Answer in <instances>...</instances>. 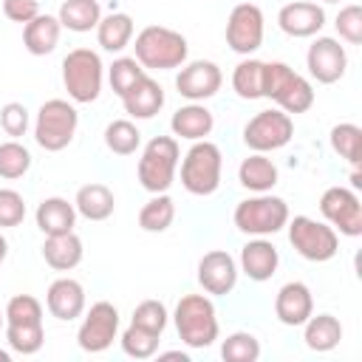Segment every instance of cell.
Here are the masks:
<instances>
[{
	"label": "cell",
	"instance_id": "cell-35",
	"mask_svg": "<svg viewBox=\"0 0 362 362\" xmlns=\"http://www.w3.org/2000/svg\"><path fill=\"white\" fill-rule=\"evenodd\" d=\"M141 144V133L130 119H113L105 127V147L116 156H133Z\"/></svg>",
	"mask_w": 362,
	"mask_h": 362
},
{
	"label": "cell",
	"instance_id": "cell-4",
	"mask_svg": "<svg viewBox=\"0 0 362 362\" xmlns=\"http://www.w3.org/2000/svg\"><path fill=\"white\" fill-rule=\"evenodd\" d=\"M288 204L272 192H255L252 198H243L232 212L235 226L252 238H269L280 232L288 223Z\"/></svg>",
	"mask_w": 362,
	"mask_h": 362
},
{
	"label": "cell",
	"instance_id": "cell-44",
	"mask_svg": "<svg viewBox=\"0 0 362 362\" xmlns=\"http://www.w3.org/2000/svg\"><path fill=\"white\" fill-rule=\"evenodd\" d=\"M28 122H31V116H28V107L23 102H6L0 107V127L6 130V136H11V139L25 136Z\"/></svg>",
	"mask_w": 362,
	"mask_h": 362
},
{
	"label": "cell",
	"instance_id": "cell-47",
	"mask_svg": "<svg viewBox=\"0 0 362 362\" xmlns=\"http://www.w3.org/2000/svg\"><path fill=\"white\" fill-rule=\"evenodd\" d=\"M351 184H354V189H359V187H362V173H359V167H354V170H351Z\"/></svg>",
	"mask_w": 362,
	"mask_h": 362
},
{
	"label": "cell",
	"instance_id": "cell-29",
	"mask_svg": "<svg viewBox=\"0 0 362 362\" xmlns=\"http://www.w3.org/2000/svg\"><path fill=\"white\" fill-rule=\"evenodd\" d=\"M133 31H136L133 17L124 14V11H113V14H105V17L99 20V25H96V42H99L105 51L119 54V51H124V48L130 45Z\"/></svg>",
	"mask_w": 362,
	"mask_h": 362
},
{
	"label": "cell",
	"instance_id": "cell-36",
	"mask_svg": "<svg viewBox=\"0 0 362 362\" xmlns=\"http://www.w3.org/2000/svg\"><path fill=\"white\" fill-rule=\"evenodd\" d=\"M144 74H147V71L141 68V62H139L136 57H116V59L110 62V68H107V82H110L113 93L122 99Z\"/></svg>",
	"mask_w": 362,
	"mask_h": 362
},
{
	"label": "cell",
	"instance_id": "cell-50",
	"mask_svg": "<svg viewBox=\"0 0 362 362\" xmlns=\"http://www.w3.org/2000/svg\"><path fill=\"white\" fill-rule=\"evenodd\" d=\"M3 325H6V314L0 311V328H3Z\"/></svg>",
	"mask_w": 362,
	"mask_h": 362
},
{
	"label": "cell",
	"instance_id": "cell-1",
	"mask_svg": "<svg viewBox=\"0 0 362 362\" xmlns=\"http://www.w3.org/2000/svg\"><path fill=\"white\" fill-rule=\"evenodd\" d=\"M136 59L144 71H173L187 62V37L167 25H144L136 34Z\"/></svg>",
	"mask_w": 362,
	"mask_h": 362
},
{
	"label": "cell",
	"instance_id": "cell-42",
	"mask_svg": "<svg viewBox=\"0 0 362 362\" xmlns=\"http://www.w3.org/2000/svg\"><path fill=\"white\" fill-rule=\"evenodd\" d=\"M334 25H337L339 40H345L351 45H359L362 42V8L356 3L342 6L339 14H337V20H334Z\"/></svg>",
	"mask_w": 362,
	"mask_h": 362
},
{
	"label": "cell",
	"instance_id": "cell-9",
	"mask_svg": "<svg viewBox=\"0 0 362 362\" xmlns=\"http://www.w3.org/2000/svg\"><path fill=\"white\" fill-rule=\"evenodd\" d=\"M288 243L294 252L311 263H325L339 252V235L331 223L308 218V215H294L288 218Z\"/></svg>",
	"mask_w": 362,
	"mask_h": 362
},
{
	"label": "cell",
	"instance_id": "cell-26",
	"mask_svg": "<svg viewBox=\"0 0 362 362\" xmlns=\"http://www.w3.org/2000/svg\"><path fill=\"white\" fill-rule=\"evenodd\" d=\"M303 339H305V348L317 354H328L342 339V322L334 314H311L303 322Z\"/></svg>",
	"mask_w": 362,
	"mask_h": 362
},
{
	"label": "cell",
	"instance_id": "cell-18",
	"mask_svg": "<svg viewBox=\"0 0 362 362\" xmlns=\"http://www.w3.org/2000/svg\"><path fill=\"white\" fill-rule=\"evenodd\" d=\"M314 314V294L305 283L300 280H291L286 286H280L277 297H274V317L288 325V328H297L303 325L308 317Z\"/></svg>",
	"mask_w": 362,
	"mask_h": 362
},
{
	"label": "cell",
	"instance_id": "cell-24",
	"mask_svg": "<svg viewBox=\"0 0 362 362\" xmlns=\"http://www.w3.org/2000/svg\"><path fill=\"white\" fill-rule=\"evenodd\" d=\"M34 221H37V226H40L42 235H62V232H71L74 229V223H76V206L68 204V198L51 195V198H42L37 204Z\"/></svg>",
	"mask_w": 362,
	"mask_h": 362
},
{
	"label": "cell",
	"instance_id": "cell-7",
	"mask_svg": "<svg viewBox=\"0 0 362 362\" xmlns=\"http://www.w3.org/2000/svg\"><path fill=\"white\" fill-rule=\"evenodd\" d=\"M105 82L102 57L90 48H74L62 59V85L76 105H90L99 99Z\"/></svg>",
	"mask_w": 362,
	"mask_h": 362
},
{
	"label": "cell",
	"instance_id": "cell-13",
	"mask_svg": "<svg viewBox=\"0 0 362 362\" xmlns=\"http://www.w3.org/2000/svg\"><path fill=\"white\" fill-rule=\"evenodd\" d=\"M320 212L325 223H331L345 238L362 235V204L359 195L348 187H328L320 195Z\"/></svg>",
	"mask_w": 362,
	"mask_h": 362
},
{
	"label": "cell",
	"instance_id": "cell-49",
	"mask_svg": "<svg viewBox=\"0 0 362 362\" xmlns=\"http://www.w3.org/2000/svg\"><path fill=\"white\" fill-rule=\"evenodd\" d=\"M0 362H11V354H8V351H3V348H0Z\"/></svg>",
	"mask_w": 362,
	"mask_h": 362
},
{
	"label": "cell",
	"instance_id": "cell-28",
	"mask_svg": "<svg viewBox=\"0 0 362 362\" xmlns=\"http://www.w3.org/2000/svg\"><path fill=\"white\" fill-rule=\"evenodd\" d=\"M238 181L252 192H272L277 184V167L272 158H266V153H252L240 161Z\"/></svg>",
	"mask_w": 362,
	"mask_h": 362
},
{
	"label": "cell",
	"instance_id": "cell-10",
	"mask_svg": "<svg viewBox=\"0 0 362 362\" xmlns=\"http://www.w3.org/2000/svg\"><path fill=\"white\" fill-rule=\"evenodd\" d=\"M291 136H294V122L280 107H269V110L255 113L243 127V144L252 153L280 150V147H286L291 141Z\"/></svg>",
	"mask_w": 362,
	"mask_h": 362
},
{
	"label": "cell",
	"instance_id": "cell-16",
	"mask_svg": "<svg viewBox=\"0 0 362 362\" xmlns=\"http://www.w3.org/2000/svg\"><path fill=\"white\" fill-rule=\"evenodd\" d=\"M238 274H240L238 260L223 249H212L198 260V283L206 294L215 297L229 294L238 286Z\"/></svg>",
	"mask_w": 362,
	"mask_h": 362
},
{
	"label": "cell",
	"instance_id": "cell-41",
	"mask_svg": "<svg viewBox=\"0 0 362 362\" xmlns=\"http://www.w3.org/2000/svg\"><path fill=\"white\" fill-rule=\"evenodd\" d=\"M6 322H42V303L31 294H14L6 308Z\"/></svg>",
	"mask_w": 362,
	"mask_h": 362
},
{
	"label": "cell",
	"instance_id": "cell-12",
	"mask_svg": "<svg viewBox=\"0 0 362 362\" xmlns=\"http://www.w3.org/2000/svg\"><path fill=\"white\" fill-rule=\"evenodd\" d=\"M263 31H266V20H263L260 6L238 3L226 17V31L223 34H226V45L235 54L249 57L263 45Z\"/></svg>",
	"mask_w": 362,
	"mask_h": 362
},
{
	"label": "cell",
	"instance_id": "cell-30",
	"mask_svg": "<svg viewBox=\"0 0 362 362\" xmlns=\"http://www.w3.org/2000/svg\"><path fill=\"white\" fill-rule=\"evenodd\" d=\"M57 20H59L62 28L76 31V34H85V31H93L99 25L102 8H99L96 0H62Z\"/></svg>",
	"mask_w": 362,
	"mask_h": 362
},
{
	"label": "cell",
	"instance_id": "cell-5",
	"mask_svg": "<svg viewBox=\"0 0 362 362\" xmlns=\"http://www.w3.org/2000/svg\"><path fill=\"white\" fill-rule=\"evenodd\" d=\"M263 99H272L280 110H286L288 116L291 113L297 116V113H305L314 105V88L291 65H286V62H266Z\"/></svg>",
	"mask_w": 362,
	"mask_h": 362
},
{
	"label": "cell",
	"instance_id": "cell-20",
	"mask_svg": "<svg viewBox=\"0 0 362 362\" xmlns=\"http://www.w3.org/2000/svg\"><path fill=\"white\" fill-rule=\"evenodd\" d=\"M277 266H280V252H277V246H274L272 240H266V238H252V240L240 249V263H238V269H240L249 280H255V283L272 280L274 272H277Z\"/></svg>",
	"mask_w": 362,
	"mask_h": 362
},
{
	"label": "cell",
	"instance_id": "cell-14",
	"mask_svg": "<svg viewBox=\"0 0 362 362\" xmlns=\"http://www.w3.org/2000/svg\"><path fill=\"white\" fill-rule=\"evenodd\" d=\"M305 68H308L311 79H317L320 85L339 82L348 68L345 45H339V40H334V37H317L305 51Z\"/></svg>",
	"mask_w": 362,
	"mask_h": 362
},
{
	"label": "cell",
	"instance_id": "cell-15",
	"mask_svg": "<svg viewBox=\"0 0 362 362\" xmlns=\"http://www.w3.org/2000/svg\"><path fill=\"white\" fill-rule=\"evenodd\" d=\"M221 85H223V74L212 59L187 62L175 76V90L187 102H206L221 90Z\"/></svg>",
	"mask_w": 362,
	"mask_h": 362
},
{
	"label": "cell",
	"instance_id": "cell-45",
	"mask_svg": "<svg viewBox=\"0 0 362 362\" xmlns=\"http://www.w3.org/2000/svg\"><path fill=\"white\" fill-rule=\"evenodd\" d=\"M3 14L11 20V23H28L40 14V3L37 0H3Z\"/></svg>",
	"mask_w": 362,
	"mask_h": 362
},
{
	"label": "cell",
	"instance_id": "cell-2",
	"mask_svg": "<svg viewBox=\"0 0 362 362\" xmlns=\"http://www.w3.org/2000/svg\"><path fill=\"white\" fill-rule=\"evenodd\" d=\"M175 331L187 348H209L218 339V314L209 297L204 294H184L173 314Z\"/></svg>",
	"mask_w": 362,
	"mask_h": 362
},
{
	"label": "cell",
	"instance_id": "cell-22",
	"mask_svg": "<svg viewBox=\"0 0 362 362\" xmlns=\"http://www.w3.org/2000/svg\"><path fill=\"white\" fill-rule=\"evenodd\" d=\"M122 105H124V113L133 116V119H153V116L164 107V88H161L150 74H144V76L122 96Z\"/></svg>",
	"mask_w": 362,
	"mask_h": 362
},
{
	"label": "cell",
	"instance_id": "cell-40",
	"mask_svg": "<svg viewBox=\"0 0 362 362\" xmlns=\"http://www.w3.org/2000/svg\"><path fill=\"white\" fill-rule=\"evenodd\" d=\"M133 325L150 331V334H164L167 322H170V314H167V305L161 300H141L136 308H133V317H130Z\"/></svg>",
	"mask_w": 362,
	"mask_h": 362
},
{
	"label": "cell",
	"instance_id": "cell-32",
	"mask_svg": "<svg viewBox=\"0 0 362 362\" xmlns=\"http://www.w3.org/2000/svg\"><path fill=\"white\" fill-rule=\"evenodd\" d=\"M175 221V201L167 192L153 195L141 209H139V226L144 232H167Z\"/></svg>",
	"mask_w": 362,
	"mask_h": 362
},
{
	"label": "cell",
	"instance_id": "cell-37",
	"mask_svg": "<svg viewBox=\"0 0 362 362\" xmlns=\"http://www.w3.org/2000/svg\"><path fill=\"white\" fill-rule=\"evenodd\" d=\"M119 342H122V351H124L127 356H133V359H150V356L158 354L161 337H158V334H150V331H144V328H139V325L130 322V325L122 331Z\"/></svg>",
	"mask_w": 362,
	"mask_h": 362
},
{
	"label": "cell",
	"instance_id": "cell-27",
	"mask_svg": "<svg viewBox=\"0 0 362 362\" xmlns=\"http://www.w3.org/2000/svg\"><path fill=\"white\" fill-rule=\"evenodd\" d=\"M74 206H76V215H82L88 221H107L116 209V198H113L110 187L93 181V184H85L76 189Z\"/></svg>",
	"mask_w": 362,
	"mask_h": 362
},
{
	"label": "cell",
	"instance_id": "cell-38",
	"mask_svg": "<svg viewBox=\"0 0 362 362\" xmlns=\"http://www.w3.org/2000/svg\"><path fill=\"white\" fill-rule=\"evenodd\" d=\"M28 170H31V153H28V147H23L17 139L3 141L0 144V178L14 181V178H23Z\"/></svg>",
	"mask_w": 362,
	"mask_h": 362
},
{
	"label": "cell",
	"instance_id": "cell-51",
	"mask_svg": "<svg viewBox=\"0 0 362 362\" xmlns=\"http://www.w3.org/2000/svg\"><path fill=\"white\" fill-rule=\"evenodd\" d=\"M322 3H339V0H322Z\"/></svg>",
	"mask_w": 362,
	"mask_h": 362
},
{
	"label": "cell",
	"instance_id": "cell-25",
	"mask_svg": "<svg viewBox=\"0 0 362 362\" xmlns=\"http://www.w3.org/2000/svg\"><path fill=\"white\" fill-rule=\"evenodd\" d=\"M59 34H62L59 20H57L54 14H42V11H40L34 20H28V23L23 25V45H25L28 54L45 57V54H51V51L57 48Z\"/></svg>",
	"mask_w": 362,
	"mask_h": 362
},
{
	"label": "cell",
	"instance_id": "cell-48",
	"mask_svg": "<svg viewBox=\"0 0 362 362\" xmlns=\"http://www.w3.org/2000/svg\"><path fill=\"white\" fill-rule=\"evenodd\" d=\"M6 255H8V240L0 235V266H3V260H6Z\"/></svg>",
	"mask_w": 362,
	"mask_h": 362
},
{
	"label": "cell",
	"instance_id": "cell-19",
	"mask_svg": "<svg viewBox=\"0 0 362 362\" xmlns=\"http://www.w3.org/2000/svg\"><path fill=\"white\" fill-rule=\"evenodd\" d=\"M45 308L51 317L71 322L85 314V288L74 277H57L45 291Z\"/></svg>",
	"mask_w": 362,
	"mask_h": 362
},
{
	"label": "cell",
	"instance_id": "cell-33",
	"mask_svg": "<svg viewBox=\"0 0 362 362\" xmlns=\"http://www.w3.org/2000/svg\"><path fill=\"white\" fill-rule=\"evenodd\" d=\"M6 331V342L14 354H23V356H31L42 348L45 342V331H42V322H6L3 325Z\"/></svg>",
	"mask_w": 362,
	"mask_h": 362
},
{
	"label": "cell",
	"instance_id": "cell-8",
	"mask_svg": "<svg viewBox=\"0 0 362 362\" xmlns=\"http://www.w3.org/2000/svg\"><path fill=\"white\" fill-rule=\"evenodd\" d=\"M76 124H79V113L68 99H48L37 110L34 141L45 153H59L74 141Z\"/></svg>",
	"mask_w": 362,
	"mask_h": 362
},
{
	"label": "cell",
	"instance_id": "cell-23",
	"mask_svg": "<svg viewBox=\"0 0 362 362\" xmlns=\"http://www.w3.org/2000/svg\"><path fill=\"white\" fill-rule=\"evenodd\" d=\"M82 240L79 235L71 229V232H62V235H45V243H42V257L51 269L57 272H71L82 263Z\"/></svg>",
	"mask_w": 362,
	"mask_h": 362
},
{
	"label": "cell",
	"instance_id": "cell-31",
	"mask_svg": "<svg viewBox=\"0 0 362 362\" xmlns=\"http://www.w3.org/2000/svg\"><path fill=\"white\" fill-rule=\"evenodd\" d=\"M263 76H266V62L246 57L232 71V90L246 102L263 99Z\"/></svg>",
	"mask_w": 362,
	"mask_h": 362
},
{
	"label": "cell",
	"instance_id": "cell-39",
	"mask_svg": "<svg viewBox=\"0 0 362 362\" xmlns=\"http://www.w3.org/2000/svg\"><path fill=\"white\" fill-rule=\"evenodd\" d=\"M221 356L226 362H257L260 359V342L249 331H235L221 342Z\"/></svg>",
	"mask_w": 362,
	"mask_h": 362
},
{
	"label": "cell",
	"instance_id": "cell-3",
	"mask_svg": "<svg viewBox=\"0 0 362 362\" xmlns=\"http://www.w3.org/2000/svg\"><path fill=\"white\" fill-rule=\"evenodd\" d=\"M181 164V187L189 195H212L221 187V170H223V153L215 141L198 139L184 153Z\"/></svg>",
	"mask_w": 362,
	"mask_h": 362
},
{
	"label": "cell",
	"instance_id": "cell-17",
	"mask_svg": "<svg viewBox=\"0 0 362 362\" xmlns=\"http://www.w3.org/2000/svg\"><path fill=\"white\" fill-rule=\"evenodd\" d=\"M277 25L283 34L297 37V40L317 37L325 25V11H322V6H317L311 0H294L277 11Z\"/></svg>",
	"mask_w": 362,
	"mask_h": 362
},
{
	"label": "cell",
	"instance_id": "cell-11",
	"mask_svg": "<svg viewBox=\"0 0 362 362\" xmlns=\"http://www.w3.org/2000/svg\"><path fill=\"white\" fill-rule=\"evenodd\" d=\"M116 334H119V308L107 300H99L82 317L79 331H76V342L85 354H102L113 345Z\"/></svg>",
	"mask_w": 362,
	"mask_h": 362
},
{
	"label": "cell",
	"instance_id": "cell-46",
	"mask_svg": "<svg viewBox=\"0 0 362 362\" xmlns=\"http://www.w3.org/2000/svg\"><path fill=\"white\" fill-rule=\"evenodd\" d=\"M158 356H161V359H181V362H187V359H189L184 351H164V354H158Z\"/></svg>",
	"mask_w": 362,
	"mask_h": 362
},
{
	"label": "cell",
	"instance_id": "cell-6",
	"mask_svg": "<svg viewBox=\"0 0 362 362\" xmlns=\"http://www.w3.org/2000/svg\"><path fill=\"white\" fill-rule=\"evenodd\" d=\"M178 161H181V150H178V139L175 136H156L144 144L141 150V158H139V184L158 195V192H167L175 181V170H178Z\"/></svg>",
	"mask_w": 362,
	"mask_h": 362
},
{
	"label": "cell",
	"instance_id": "cell-43",
	"mask_svg": "<svg viewBox=\"0 0 362 362\" xmlns=\"http://www.w3.org/2000/svg\"><path fill=\"white\" fill-rule=\"evenodd\" d=\"M25 218V201L17 189L0 187V229H11L20 226Z\"/></svg>",
	"mask_w": 362,
	"mask_h": 362
},
{
	"label": "cell",
	"instance_id": "cell-21",
	"mask_svg": "<svg viewBox=\"0 0 362 362\" xmlns=\"http://www.w3.org/2000/svg\"><path fill=\"white\" fill-rule=\"evenodd\" d=\"M215 127V116L204 102H189L184 107H178L170 119V130L175 139H187V141H198L206 139Z\"/></svg>",
	"mask_w": 362,
	"mask_h": 362
},
{
	"label": "cell",
	"instance_id": "cell-34",
	"mask_svg": "<svg viewBox=\"0 0 362 362\" xmlns=\"http://www.w3.org/2000/svg\"><path fill=\"white\" fill-rule=\"evenodd\" d=\"M331 147L339 158H345L351 167H359L362 158V127L354 122H339L331 127Z\"/></svg>",
	"mask_w": 362,
	"mask_h": 362
}]
</instances>
